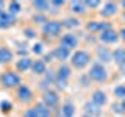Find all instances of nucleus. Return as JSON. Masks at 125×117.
Here are the masks:
<instances>
[{
	"label": "nucleus",
	"mask_w": 125,
	"mask_h": 117,
	"mask_svg": "<svg viewBox=\"0 0 125 117\" xmlns=\"http://www.w3.org/2000/svg\"><path fill=\"white\" fill-rule=\"evenodd\" d=\"M31 20H33V22H36V23H42V25H44V23H45L47 20H49V19H47L44 14H41V13H36V14L33 16V17H31Z\"/></svg>",
	"instance_id": "nucleus-27"
},
{
	"label": "nucleus",
	"mask_w": 125,
	"mask_h": 117,
	"mask_svg": "<svg viewBox=\"0 0 125 117\" xmlns=\"http://www.w3.org/2000/svg\"><path fill=\"white\" fill-rule=\"evenodd\" d=\"M31 64H33V59L28 56H21L16 62V69L17 72H27V70L31 69Z\"/></svg>",
	"instance_id": "nucleus-14"
},
{
	"label": "nucleus",
	"mask_w": 125,
	"mask_h": 117,
	"mask_svg": "<svg viewBox=\"0 0 125 117\" xmlns=\"http://www.w3.org/2000/svg\"><path fill=\"white\" fill-rule=\"evenodd\" d=\"M89 78L95 83H105L108 80V72H106V67L100 62H94L89 69Z\"/></svg>",
	"instance_id": "nucleus-3"
},
{
	"label": "nucleus",
	"mask_w": 125,
	"mask_h": 117,
	"mask_svg": "<svg viewBox=\"0 0 125 117\" xmlns=\"http://www.w3.org/2000/svg\"><path fill=\"white\" fill-rule=\"evenodd\" d=\"M111 59L114 61L117 66L124 64V62H125V52H124V49H116L114 52H111Z\"/></svg>",
	"instance_id": "nucleus-23"
},
{
	"label": "nucleus",
	"mask_w": 125,
	"mask_h": 117,
	"mask_svg": "<svg viewBox=\"0 0 125 117\" xmlns=\"http://www.w3.org/2000/svg\"><path fill=\"white\" fill-rule=\"evenodd\" d=\"M99 39L103 44H116L119 41V34H117V31L114 28H109V30H105L102 33H99Z\"/></svg>",
	"instance_id": "nucleus-9"
},
{
	"label": "nucleus",
	"mask_w": 125,
	"mask_h": 117,
	"mask_svg": "<svg viewBox=\"0 0 125 117\" xmlns=\"http://www.w3.org/2000/svg\"><path fill=\"white\" fill-rule=\"evenodd\" d=\"M16 23V16H11L8 11H0V30H6Z\"/></svg>",
	"instance_id": "nucleus-11"
},
{
	"label": "nucleus",
	"mask_w": 125,
	"mask_h": 117,
	"mask_svg": "<svg viewBox=\"0 0 125 117\" xmlns=\"http://www.w3.org/2000/svg\"><path fill=\"white\" fill-rule=\"evenodd\" d=\"M124 52H125V49H124Z\"/></svg>",
	"instance_id": "nucleus-43"
},
{
	"label": "nucleus",
	"mask_w": 125,
	"mask_h": 117,
	"mask_svg": "<svg viewBox=\"0 0 125 117\" xmlns=\"http://www.w3.org/2000/svg\"><path fill=\"white\" fill-rule=\"evenodd\" d=\"M119 70H120L122 73H125V62H124V64H120V66H119Z\"/></svg>",
	"instance_id": "nucleus-36"
},
{
	"label": "nucleus",
	"mask_w": 125,
	"mask_h": 117,
	"mask_svg": "<svg viewBox=\"0 0 125 117\" xmlns=\"http://www.w3.org/2000/svg\"><path fill=\"white\" fill-rule=\"evenodd\" d=\"M21 10H22L21 2H10L8 3V13H10L11 16H17L19 13H21Z\"/></svg>",
	"instance_id": "nucleus-25"
},
{
	"label": "nucleus",
	"mask_w": 125,
	"mask_h": 117,
	"mask_svg": "<svg viewBox=\"0 0 125 117\" xmlns=\"http://www.w3.org/2000/svg\"><path fill=\"white\" fill-rule=\"evenodd\" d=\"M3 6H5V2H3V0H0V11H3Z\"/></svg>",
	"instance_id": "nucleus-38"
},
{
	"label": "nucleus",
	"mask_w": 125,
	"mask_h": 117,
	"mask_svg": "<svg viewBox=\"0 0 125 117\" xmlns=\"http://www.w3.org/2000/svg\"><path fill=\"white\" fill-rule=\"evenodd\" d=\"M91 101L94 105H97V106H103L105 103L108 101V98H106V94H105L103 91H100V89H97V91H94L92 92V95H91Z\"/></svg>",
	"instance_id": "nucleus-13"
},
{
	"label": "nucleus",
	"mask_w": 125,
	"mask_h": 117,
	"mask_svg": "<svg viewBox=\"0 0 125 117\" xmlns=\"http://www.w3.org/2000/svg\"><path fill=\"white\" fill-rule=\"evenodd\" d=\"M61 27L62 28H77V27H80V20L77 17H67L61 20Z\"/></svg>",
	"instance_id": "nucleus-24"
},
{
	"label": "nucleus",
	"mask_w": 125,
	"mask_h": 117,
	"mask_svg": "<svg viewBox=\"0 0 125 117\" xmlns=\"http://www.w3.org/2000/svg\"><path fill=\"white\" fill-rule=\"evenodd\" d=\"M60 114L62 117H73V116H75V105H73L72 101H66V103H62Z\"/></svg>",
	"instance_id": "nucleus-19"
},
{
	"label": "nucleus",
	"mask_w": 125,
	"mask_h": 117,
	"mask_svg": "<svg viewBox=\"0 0 125 117\" xmlns=\"http://www.w3.org/2000/svg\"><path fill=\"white\" fill-rule=\"evenodd\" d=\"M120 108H122V112L125 114V100H122V101H120Z\"/></svg>",
	"instance_id": "nucleus-37"
},
{
	"label": "nucleus",
	"mask_w": 125,
	"mask_h": 117,
	"mask_svg": "<svg viewBox=\"0 0 125 117\" xmlns=\"http://www.w3.org/2000/svg\"><path fill=\"white\" fill-rule=\"evenodd\" d=\"M83 117H89V116H86V114H84V116H83Z\"/></svg>",
	"instance_id": "nucleus-42"
},
{
	"label": "nucleus",
	"mask_w": 125,
	"mask_h": 117,
	"mask_svg": "<svg viewBox=\"0 0 125 117\" xmlns=\"http://www.w3.org/2000/svg\"><path fill=\"white\" fill-rule=\"evenodd\" d=\"M114 95L120 100H125V84H119L114 88Z\"/></svg>",
	"instance_id": "nucleus-26"
},
{
	"label": "nucleus",
	"mask_w": 125,
	"mask_h": 117,
	"mask_svg": "<svg viewBox=\"0 0 125 117\" xmlns=\"http://www.w3.org/2000/svg\"><path fill=\"white\" fill-rule=\"evenodd\" d=\"M0 83L5 89H14V88H19L22 84V80H21V75L14 70L8 69L0 75Z\"/></svg>",
	"instance_id": "nucleus-1"
},
{
	"label": "nucleus",
	"mask_w": 125,
	"mask_h": 117,
	"mask_svg": "<svg viewBox=\"0 0 125 117\" xmlns=\"http://www.w3.org/2000/svg\"><path fill=\"white\" fill-rule=\"evenodd\" d=\"M97 56H99V59H100L99 61L100 64L111 61V52H109L108 49H105V47H99V49H97Z\"/></svg>",
	"instance_id": "nucleus-22"
},
{
	"label": "nucleus",
	"mask_w": 125,
	"mask_h": 117,
	"mask_svg": "<svg viewBox=\"0 0 125 117\" xmlns=\"http://www.w3.org/2000/svg\"><path fill=\"white\" fill-rule=\"evenodd\" d=\"M58 103H60V95H58V92L52 91V89L44 91V94H42V105H45L49 109H53V108L58 106Z\"/></svg>",
	"instance_id": "nucleus-5"
},
{
	"label": "nucleus",
	"mask_w": 125,
	"mask_h": 117,
	"mask_svg": "<svg viewBox=\"0 0 125 117\" xmlns=\"http://www.w3.org/2000/svg\"><path fill=\"white\" fill-rule=\"evenodd\" d=\"M84 6L86 8H100V2H97V0H88V2H84Z\"/></svg>",
	"instance_id": "nucleus-32"
},
{
	"label": "nucleus",
	"mask_w": 125,
	"mask_h": 117,
	"mask_svg": "<svg viewBox=\"0 0 125 117\" xmlns=\"http://www.w3.org/2000/svg\"><path fill=\"white\" fill-rule=\"evenodd\" d=\"M22 117H39V114H38V111H36V109H34V106H33V108L27 109L25 114H23Z\"/></svg>",
	"instance_id": "nucleus-29"
},
{
	"label": "nucleus",
	"mask_w": 125,
	"mask_h": 117,
	"mask_svg": "<svg viewBox=\"0 0 125 117\" xmlns=\"http://www.w3.org/2000/svg\"><path fill=\"white\" fill-rule=\"evenodd\" d=\"M113 108H114V112H117V114H124V112H122V108H120V103L119 105H114Z\"/></svg>",
	"instance_id": "nucleus-35"
},
{
	"label": "nucleus",
	"mask_w": 125,
	"mask_h": 117,
	"mask_svg": "<svg viewBox=\"0 0 125 117\" xmlns=\"http://www.w3.org/2000/svg\"><path fill=\"white\" fill-rule=\"evenodd\" d=\"M52 53H53V58H55V59H60L62 62L70 58V50L64 49V47H61V45L60 47H55V49L52 50Z\"/></svg>",
	"instance_id": "nucleus-15"
},
{
	"label": "nucleus",
	"mask_w": 125,
	"mask_h": 117,
	"mask_svg": "<svg viewBox=\"0 0 125 117\" xmlns=\"http://www.w3.org/2000/svg\"><path fill=\"white\" fill-rule=\"evenodd\" d=\"M117 10H119V3H116V2H105L103 5H102L100 16L102 17H113L114 14H117Z\"/></svg>",
	"instance_id": "nucleus-10"
},
{
	"label": "nucleus",
	"mask_w": 125,
	"mask_h": 117,
	"mask_svg": "<svg viewBox=\"0 0 125 117\" xmlns=\"http://www.w3.org/2000/svg\"><path fill=\"white\" fill-rule=\"evenodd\" d=\"M0 109H2L3 112H10L11 109H13V105H11V101H8V100H2L0 101Z\"/></svg>",
	"instance_id": "nucleus-28"
},
{
	"label": "nucleus",
	"mask_w": 125,
	"mask_h": 117,
	"mask_svg": "<svg viewBox=\"0 0 125 117\" xmlns=\"http://www.w3.org/2000/svg\"><path fill=\"white\" fill-rule=\"evenodd\" d=\"M122 19H124V20H125V11H124V14H122Z\"/></svg>",
	"instance_id": "nucleus-40"
},
{
	"label": "nucleus",
	"mask_w": 125,
	"mask_h": 117,
	"mask_svg": "<svg viewBox=\"0 0 125 117\" xmlns=\"http://www.w3.org/2000/svg\"><path fill=\"white\" fill-rule=\"evenodd\" d=\"M117 34H119V39H122V41L125 42V27H122V28L117 31Z\"/></svg>",
	"instance_id": "nucleus-34"
},
{
	"label": "nucleus",
	"mask_w": 125,
	"mask_h": 117,
	"mask_svg": "<svg viewBox=\"0 0 125 117\" xmlns=\"http://www.w3.org/2000/svg\"><path fill=\"white\" fill-rule=\"evenodd\" d=\"M69 10H70V13L72 14H77V16H80V14H83L84 11H86V6H84V2H69Z\"/></svg>",
	"instance_id": "nucleus-21"
},
{
	"label": "nucleus",
	"mask_w": 125,
	"mask_h": 117,
	"mask_svg": "<svg viewBox=\"0 0 125 117\" xmlns=\"http://www.w3.org/2000/svg\"><path fill=\"white\" fill-rule=\"evenodd\" d=\"M53 6L61 8V6H64V2H61V0H53V2H50V8H53Z\"/></svg>",
	"instance_id": "nucleus-33"
},
{
	"label": "nucleus",
	"mask_w": 125,
	"mask_h": 117,
	"mask_svg": "<svg viewBox=\"0 0 125 117\" xmlns=\"http://www.w3.org/2000/svg\"><path fill=\"white\" fill-rule=\"evenodd\" d=\"M16 97L21 103H30L33 100V92L27 84H21L17 88V92H16Z\"/></svg>",
	"instance_id": "nucleus-8"
},
{
	"label": "nucleus",
	"mask_w": 125,
	"mask_h": 117,
	"mask_svg": "<svg viewBox=\"0 0 125 117\" xmlns=\"http://www.w3.org/2000/svg\"><path fill=\"white\" fill-rule=\"evenodd\" d=\"M60 45L64 47V49H67V50H72L78 45V38L73 33H70V31L69 33H64L60 38Z\"/></svg>",
	"instance_id": "nucleus-7"
},
{
	"label": "nucleus",
	"mask_w": 125,
	"mask_h": 117,
	"mask_svg": "<svg viewBox=\"0 0 125 117\" xmlns=\"http://www.w3.org/2000/svg\"><path fill=\"white\" fill-rule=\"evenodd\" d=\"M31 52H33V53H36V55H41L42 52H44V45H42L41 42H38V44H34V45H33Z\"/></svg>",
	"instance_id": "nucleus-30"
},
{
	"label": "nucleus",
	"mask_w": 125,
	"mask_h": 117,
	"mask_svg": "<svg viewBox=\"0 0 125 117\" xmlns=\"http://www.w3.org/2000/svg\"><path fill=\"white\" fill-rule=\"evenodd\" d=\"M14 58V53L11 49L8 47H0V66H6L13 61Z\"/></svg>",
	"instance_id": "nucleus-12"
},
{
	"label": "nucleus",
	"mask_w": 125,
	"mask_h": 117,
	"mask_svg": "<svg viewBox=\"0 0 125 117\" xmlns=\"http://www.w3.org/2000/svg\"><path fill=\"white\" fill-rule=\"evenodd\" d=\"M55 117H62V116H61V114H56V116H55Z\"/></svg>",
	"instance_id": "nucleus-41"
},
{
	"label": "nucleus",
	"mask_w": 125,
	"mask_h": 117,
	"mask_svg": "<svg viewBox=\"0 0 125 117\" xmlns=\"http://www.w3.org/2000/svg\"><path fill=\"white\" fill-rule=\"evenodd\" d=\"M31 6L36 10V13H41V14L52 10L50 8V2H45V0H34V2H31Z\"/></svg>",
	"instance_id": "nucleus-17"
},
{
	"label": "nucleus",
	"mask_w": 125,
	"mask_h": 117,
	"mask_svg": "<svg viewBox=\"0 0 125 117\" xmlns=\"http://www.w3.org/2000/svg\"><path fill=\"white\" fill-rule=\"evenodd\" d=\"M23 34H25V38H28V39H34V38H36V31L31 30V28H25V30H23Z\"/></svg>",
	"instance_id": "nucleus-31"
},
{
	"label": "nucleus",
	"mask_w": 125,
	"mask_h": 117,
	"mask_svg": "<svg viewBox=\"0 0 125 117\" xmlns=\"http://www.w3.org/2000/svg\"><path fill=\"white\" fill-rule=\"evenodd\" d=\"M113 28L109 22H105V20H91L86 23V30L91 31V33H102L105 30H109Z\"/></svg>",
	"instance_id": "nucleus-6"
},
{
	"label": "nucleus",
	"mask_w": 125,
	"mask_h": 117,
	"mask_svg": "<svg viewBox=\"0 0 125 117\" xmlns=\"http://www.w3.org/2000/svg\"><path fill=\"white\" fill-rule=\"evenodd\" d=\"M84 111H86V116H89V117H99V116H102V108L97 106V105H94L92 101L84 103Z\"/></svg>",
	"instance_id": "nucleus-18"
},
{
	"label": "nucleus",
	"mask_w": 125,
	"mask_h": 117,
	"mask_svg": "<svg viewBox=\"0 0 125 117\" xmlns=\"http://www.w3.org/2000/svg\"><path fill=\"white\" fill-rule=\"evenodd\" d=\"M55 77H56V80H60V81H67L69 77H70V67L62 62L60 67H58V70L55 72Z\"/></svg>",
	"instance_id": "nucleus-16"
},
{
	"label": "nucleus",
	"mask_w": 125,
	"mask_h": 117,
	"mask_svg": "<svg viewBox=\"0 0 125 117\" xmlns=\"http://www.w3.org/2000/svg\"><path fill=\"white\" fill-rule=\"evenodd\" d=\"M61 22L60 20H55V19H50V20H47L44 25H42V33H44V36L47 38H58L61 34Z\"/></svg>",
	"instance_id": "nucleus-4"
},
{
	"label": "nucleus",
	"mask_w": 125,
	"mask_h": 117,
	"mask_svg": "<svg viewBox=\"0 0 125 117\" xmlns=\"http://www.w3.org/2000/svg\"><path fill=\"white\" fill-rule=\"evenodd\" d=\"M119 5H120V6H122V8H124V11H125V2H120V3H119Z\"/></svg>",
	"instance_id": "nucleus-39"
},
{
	"label": "nucleus",
	"mask_w": 125,
	"mask_h": 117,
	"mask_svg": "<svg viewBox=\"0 0 125 117\" xmlns=\"http://www.w3.org/2000/svg\"><path fill=\"white\" fill-rule=\"evenodd\" d=\"M31 70H33V73H36V75H44L47 72V64L42 59H34L33 64H31Z\"/></svg>",
	"instance_id": "nucleus-20"
},
{
	"label": "nucleus",
	"mask_w": 125,
	"mask_h": 117,
	"mask_svg": "<svg viewBox=\"0 0 125 117\" xmlns=\"http://www.w3.org/2000/svg\"><path fill=\"white\" fill-rule=\"evenodd\" d=\"M89 62H91V53L86 50H75L73 53H70V64L73 69H84Z\"/></svg>",
	"instance_id": "nucleus-2"
}]
</instances>
